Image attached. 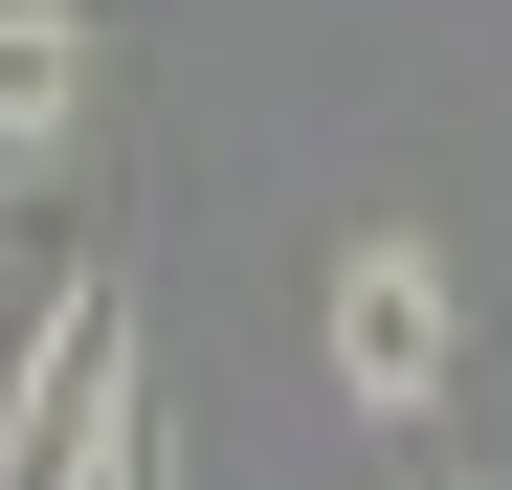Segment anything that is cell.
Segmentation results:
<instances>
[{
  "mask_svg": "<svg viewBox=\"0 0 512 490\" xmlns=\"http://www.w3.org/2000/svg\"><path fill=\"white\" fill-rule=\"evenodd\" d=\"M134 424H156L134 290H112V268H67V290H45V335H23V379H0V490H90Z\"/></svg>",
  "mask_w": 512,
  "mask_h": 490,
  "instance_id": "1",
  "label": "cell"
},
{
  "mask_svg": "<svg viewBox=\"0 0 512 490\" xmlns=\"http://www.w3.org/2000/svg\"><path fill=\"white\" fill-rule=\"evenodd\" d=\"M90 490H179V424H134V446H112V468H90Z\"/></svg>",
  "mask_w": 512,
  "mask_h": 490,
  "instance_id": "4",
  "label": "cell"
},
{
  "mask_svg": "<svg viewBox=\"0 0 512 490\" xmlns=\"http://www.w3.org/2000/svg\"><path fill=\"white\" fill-rule=\"evenodd\" d=\"M312 335H334V401L357 424H423L468 357V312H446V245L423 223H334V290H312Z\"/></svg>",
  "mask_w": 512,
  "mask_h": 490,
  "instance_id": "2",
  "label": "cell"
},
{
  "mask_svg": "<svg viewBox=\"0 0 512 490\" xmlns=\"http://www.w3.org/2000/svg\"><path fill=\"white\" fill-rule=\"evenodd\" d=\"M423 490H490V468H423Z\"/></svg>",
  "mask_w": 512,
  "mask_h": 490,
  "instance_id": "5",
  "label": "cell"
},
{
  "mask_svg": "<svg viewBox=\"0 0 512 490\" xmlns=\"http://www.w3.org/2000/svg\"><path fill=\"white\" fill-rule=\"evenodd\" d=\"M90 134V0H0V156Z\"/></svg>",
  "mask_w": 512,
  "mask_h": 490,
  "instance_id": "3",
  "label": "cell"
}]
</instances>
